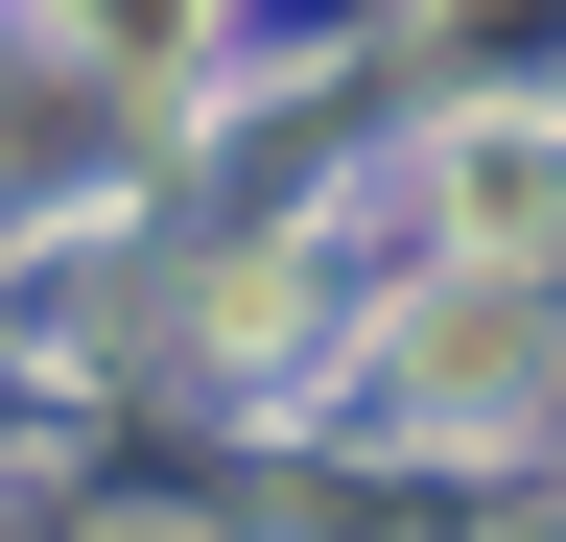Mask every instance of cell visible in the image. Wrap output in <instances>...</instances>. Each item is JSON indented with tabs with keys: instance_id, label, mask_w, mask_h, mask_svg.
<instances>
[{
	"instance_id": "1",
	"label": "cell",
	"mask_w": 566,
	"mask_h": 542,
	"mask_svg": "<svg viewBox=\"0 0 566 542\" xmlns=\"http://www.w3.org/2000/svg\"><path fill=\"white\" fill-rule=\"evenodd\" d=\"M520 354H543V307H520V259H472L449 307L401 330V425H472V401H520Z\"/></svg>"
},
{
	"instance_id": "2",
	"label": "cell",
	"mask_w": 566,
	"mask_h": 542,
	"mask_svg": "<svg viewBox=\"0 0 566 542\" xmlns=\"http://www.w3.org/2000/svg\"><path fill=\"white\" fill-rule=\"evenodd\" d=\"M449 236L472 259H543L566 236V142H543V118H472V142H449Z\"/></svg>"
}]
</instances>
